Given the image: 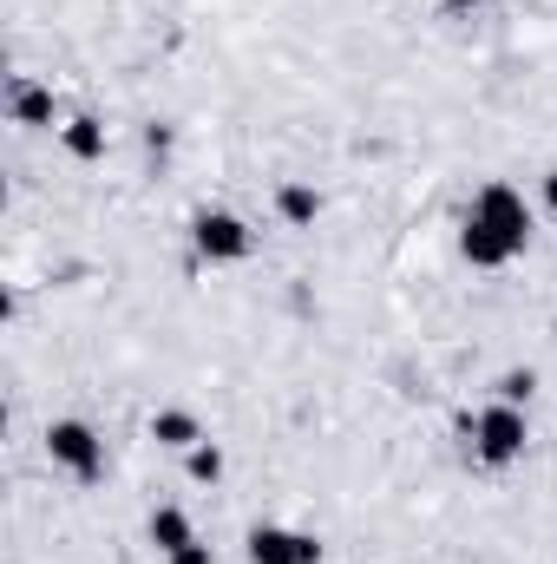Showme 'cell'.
Instances as JSON below:
<instances>
[{"label":"cell","mask_w":557,"mask_h":564,"mask_svg":"<svg viewBox=\"0 0 557 564\" xmlns=\"http://www.w3.org/2000/svg\"><path fill=\"white\" fill-rule=\"evenodd\" d=\"M7 112H13V126H53V93H46V86H33V79H13Z\"/></svg>","instance_id":"cell-7"},{"label":"cell","mask_w":557,"mask_h":564,"mask_svg":"<svg viewBox=\"0 0 557 564\" xmlns=\"http://www.w3.org/2000/svg\"><path fill=\"white\" fill-rule=\"evenodd\" d=\"M184 473H190L197 486H217V479H223V453H217L210 440H197V446L184 453Z\"/></svg>","instance_id":"cell-12"},{"label":"cell","mask_w":557,"mask_h":564,"mask_svg":"<svg viewBox=\"0 0 557 564\" xmlns=\"http://www.w3.org/2000/svg\"><path fill=\"white\" fill-rule=\"evenodd\" d=\"M151 440L171 446V453H190L204 440V426H197V414H184V408H164V414H151Z\"/></svg>","instance_id":"cell-8"},{"label":"cell","mask_w":557,"mask_h":564,"mask_svg":"<svg viewBox=\"0 0 557 564\" xmlns=\"http://www.w3.org/2000/svg\"><path fill=\"white\" fill-rule=\"evenodd\" d=\"M171 564H217V558H210V545H184V552H171Z\"/></svg>","instance_id":"cell-14"},{"label":"cell","mask_w":557,"mask_h":564,"mask_svg":"<svg viewBox=\"0 0 557 564\" xmlns=\"http://www.w3.org/2000/svg\"><path fill=\"white\" fill-rule=\"evenodd\" d=\"M59 139H66V151H73L79 164L106 158V126H99V119H66V132H59Z\"/></svg>","instance_id":"cell-11"},{"label":"cell","mask_w":557,"mask_h":564,"mask_svg":"<svg viewBox=\"0 0 557 564\" xmlns=\"http://www.w3.org/2000/svg\"><path fill=\"white\" fill-rule=\"evenodd\" d=\"M459 250H466V263H472V270H505V263L518 257V243H512L505 230H492L485 217H466V230H459Z\"/></svg>","instance_id":"cell-6"},{"label":"cell","mask_w":557,"mask_h":564,"mask_svg":"<svg viewBox=\"0 0 557 564\" xmlns=\"http://www.w3.org/2000/svg\"><path fill=\"white\" fill-rule=\"evenodd\" d=\"M250 564H321V545L288 525H256L250 532Z\"/></svg>","instance_id":"cell-5"},{"label":"cell","mask_w":557,"mask_h":564,"mask_svg":"<svg viewBox=\"0 0 557 564\" xmlns=\"http://www.w3.org/2000/svg\"><path fill=\"white\" fill-rule=\"evenodd\" d=\"M276 210H282V224H315L321 217V197H315V184H282L276 191Z\"/></svg>","instance_id":"cell-10"},{"label":"cell","mask_w":557,"mask_h":564,"mask_svg":"<svg viewBox=\"0 0 557 564\" xmlns=\"http://www.w3.org/2000/svg\"><path fill=\"white\" fill-rule=\"evenodd\" d=\"M46 453H53V466L79 473V479H99V466H106L99 433H92L86 421H53V426H46Z\"/></svg>","instance_id":"cell-3"},{"label":"cell","mask_w":557,"mask_h":564,"mask_svg":"<svg viewBox=\"0 0 557 564\" xmlns=\"http://www.w3.org/2000/svg\"><path fill=\"white\" fill-rule=\"evenodd\" d=\"M151 545L171 558V552H184V545H197V532H190V519L177 512V506H157L151 512Z\"/></svg>","instance_id":"cell-9"},{"label":"cell","mask_w":557,"mask_h":564,"mask_svg":"<svg viewBox=\"0 0 557 564\" xmlns=\"http://www.w3.org/2000/svg\"><path fill=\"white\" fill-rule=\"evenodd\" d=\"M545 210L557 217V171H545Z\"/></svg>","instance_id":"cell-15"},{"label":"cell","mask_w":557,"mask_h":564,"mask_svg":"<svg viewBox=\"0 0 557 564\" xmlns=\"http://www.w3.org/2000/svg\"><path fill=\"white\" fill-rule=\"evenodd\" d=\"M446 7H459V13H466V7H479V0H446Z\"/></svg>","instance_id":"cell-16"},{"label":"cell","mask_w":557,"mask_h":564,"mask_svg":"<svg viewBox=\"0 0 557 564\" xmlns=\"http://www.w3.org/2000/svg\"><path fill=\"white\" fill-rule=\"evenodd\" d=\"M525 440H532L525 408H505V401H492V408L472 421V453H479L485 466H512V459H525Z\"/></svg>","instance_id":"cell-1"},{"label":"cell","mask_w":557,"mask_h":564,"mask_svg":"<svg viewBox=\"0 0 557 564\" xmlns=\"http://www.w3.org/2000/svg\"><path fill=\"white\" fill-rule=\"evenodd\" d=\"M472 217H485L492 230H505L518 250H525V237H532V204H525L512 184H485V191L472 197Z\"/></svg>","instance_id":"cell-4"},{"label":"cell","mask_w":557,"mask_h":564,"mask_svg":"<svg viewBox=\"0 0 557 564\" xmlns=\"http://www.w3.org/2000/svg\"><path fill=\"white\" fill-rule=\"evenodd\" d=\"M190 243H197V257H210V263H243V257H250V224L230 217V210H197V217H190Z\"/></svg>","instance_id":"cell-2"},{"label":"cell","mask_w":557,"mask_h":564,"mask_svg":"<svg viewBox=\"0 0 557 564\" xmlns=\"http://www.w3.org/2000/svg\"><path fill=\"white\" fill-rule=\"evenodd\" d=\"M532 394H538V375H532V368H505V375H499V401H505V408H525Z\"/></svg>","instance_id":"cell-13"}]
</instances>
